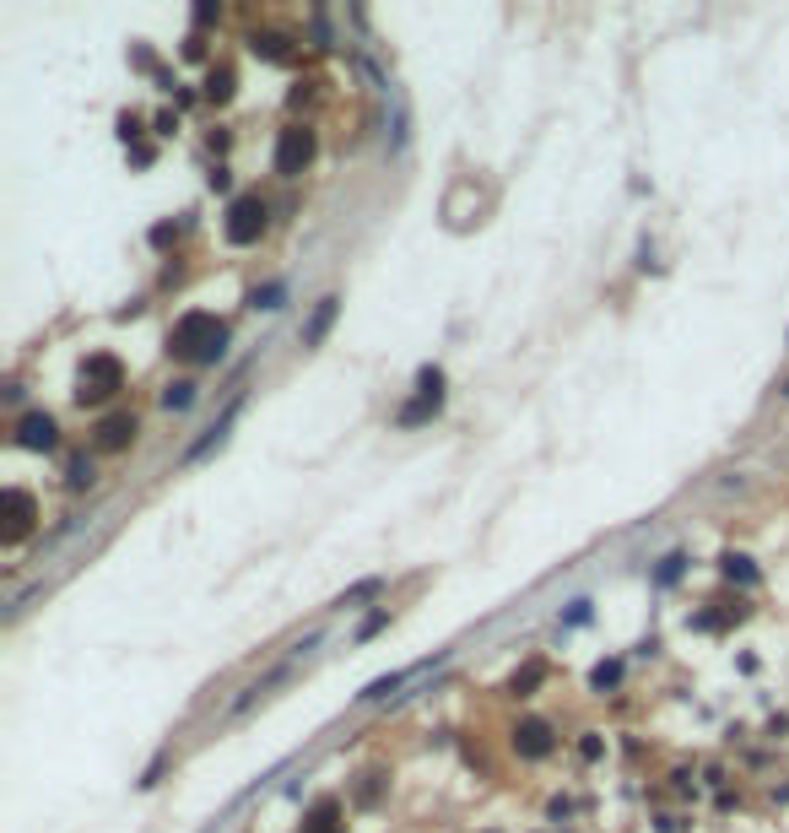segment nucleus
<instances>
[{"label":"nucleus","mask_w":789,"mask_h":833,"mask_svg":"<svg viewBox=\"0 0 789 833\" xmlns=\"http://www.w3.org/2000/svg\"><path fill=\"white\" fill-rule=\"evenodd\" d=\"M195 406V385L190 379H173V385H163V412H190Z\"/></svg>","instance_id":"obj_15"},{"label":"nucleus","mask_w":789,"mask_h":833,"mask_svg":"<svg viewBox=\"0 0 789 833\" xmlns=\"http://www.w3.org/2000/svg\"><path fill=\"white\" fill-rule=\"evenodd\" d=\"M92 482H98L92 460H87V455H76V460H71V471H65V487H71V493H82V487H92Z\"/></svg>","instance_id":"obj_16"},{"label":"nucleus","mask_w":789,"mask_h":833,"mask_svg":"<svg viewBox=\"0 0 789 833\" xmlns=\"http://www.w3.org/2000/svg\"><path fill=\"white\" fill-rule=\"evenodd\" d=\"M282 298H287L282 282H265V287H254V293H249V309H282Z\"/></svg>","instance_id":"obj_17"},{"label":"nucleus","mask_w":789,"mask_h":833,"mask_svg":"<svg viewBox=\"0 0 789 833\" xmlns=\"http://www.w3.org/2000/svg\"><path fill=\"white\" fill-rule=\"evenodd\" d=\"M438 406H444V401H433V395H417V401H406V406H400V428H417V422H427V417H433L438 412Z\"/></svg>","instance_id":"obj_14"},{"label":"nucleus","mask_w":789,"mask_h":833,"mask_svg":"<svg viewBox=\"0 0 789 833\" xmlns=\"http://www.w3.org/2000/svg\"><path fill=\"white\" fill-rule=\"evenodd\" d=\"M552 747H557L552 725H546V720H536V714L514 725V752H519V758H546V752H552Z\"/></svg>","instance_id":"obj_8"},{"label":"nucleus","mask_w":789,"mask_h":833,"mask_svg":"<svg viewBox=\"0 0 789 833\" xmlns=\"http://www.w3.org/2000/svg\"><path fill=\"white\" fill-rule=\"evenodd\" d=\"M395 687H400V677H379V682H373L368 693H363V704H373V698H390Z\"/></svg>","instance_id":"obj_23"},{"label":"nucleus","mask_w":789,"mask_h":833,"mask_svg":"<svg viewBox=\"0 0 789 833\" xmlns=\"http://www.w3.org/2000/svg\"><path fill=\"white\" fill-rule=\"evenodd\" d=\"M384 623H390V606H384V612H373V617H368V623H363V639H368V633H379Z\"/></svg>","instance_id":"obj_26"},{"label":"nucleus","mask_w":789,"mask_h":833,"mask_svg":"<svg viewBox=\"0 0 789 833\" xmlns=\"http://www.w3.org/2000/svg\"><path fill=\"white\" fill-rule=\"evenodd\" d=\"M568 623L579 628V623H590V601H573V612H568Z\"/></svg>","instance_id":"obj_27"},{"label":"nucleus","mask_w":789,"mask_h":833,"mask_svg":"<svg viewBox=\"0 0 789 833\" xmlns=\"http://www.w3.org/2000/svg\"><path fill=\"white\" fill-rule=\"evenodd\" d=\"M17 444H22V449H55V444H60V422L49 417V412L17 417Z\"/></svg>","instance_id":"obj_9"},{"label":"nucleus","mask_w":789,"mask_h":833,"mask_svg":"<svg viewBox=\"0 0 789 833\" xmlns=\"http://www.w3.org/2000/svg\"><path fill=\"white\" fill-rule=\"evenodd\" d=\"M384 590V579H363V585H352L341 595V606H352V601H368V595H379Z\"/></svg>","instance_id":"obj_21"},{"label":"nucleus","mask_w":789,"mask_h":833,"mask_svg":"<svg viewBox=\"0 0 789 833\" xmlns=\"http://www.w3.org/2000/svg\"><path fill=\"white\" fill-rule=\"evenodd\" d=\"M330 833H341V828H330Z\"/></svg>","instance_id":"obj_29"},{"label":"nucleus","mask_w":789,"mask_h":833,"mask_svg":"<svg viewBox=\"0 0 789 833\" xmlns=\"http://www.w3.org/2000/svg\"><path fill=\"white\" fill-rule=\"evenodd\" d=\"M119 390H125V363H119L114 352H92L87 363H82V374H76V401H82V406H103Z\"/></svg>","instance_id":"obj_2"},{"label":"nucleus","mask_w":789,"mask_h":833,"mask_svg":"<svg viewBox=\"0 0 789 833\" xmlns=\"http://www.w3.org/2000/svg\"><path fill=\"white\" fill-rule=\"evenodd\" d=\"M681 568H687V558H681V552H671V558L660 563V574H654V585H676V579H681Z\"/></svg>","instance_id":"obj_20"},{"label":"nucleus","mask_w":789,"mask_h":833,"mask_svg":"<svg viewBox=\"0 0 789 833\" xmlns=\"http://www.w3.org/2000/svg\"><path fill=\"white\" fill-rule=\"evenodd\" d=\"M168 352L184 357V363H217V357L227 352V325L217 320V314H206V309L179 314V325L168 330Z\"/></svg>","instance_id":"obj_1"},{"label":"nucleus","mask_w":789,"mask_h":833,"mask_svg":"<svg viewBox=\"0 0 789 833\" xmlns=\"http://www.w3.org/2000/svg\"><path fill=\"white\" fill-rule=\"evenodd\" d=\"M222 17V6H195V22H200V28H206V22H217Z\"/></svg>","instance_id":"obj_28"},{"label":"nucleus","mask_w":789,"mask_h":833,"mask_svg":"<svg viewBox=\"0 0 789 833\" xmlns=\"http://www.w3.org/2000/svg\"><path fill=\"white\" fill-rule=\"evenodd\" d=\"M719 574L735 579V585H757V568H752V558H741V552H725V558H719Z\"/></svg>","instance_id":"obj_13"},{"label":"nucleus","mask_w":789,"mask_h":833,"mask_svg":"<svg viewBox=\"0 0 789 833\" xmlns=\"http://www.w3.org/2000/svg\"><path fill=\"white\" fill-rule=\"evenodd\" d=\"M417 395H433V401H444V368H422V374H417Z\"/></svg>","instance_id":"obj_19"},{"label":"nucleus","mask_w":789,"mask_h":833,"mask_svg":"<svg viewBox=\"0 0 789 833\" xmlns=\"http://www.w3.org/2000/svg\"><path fill=\"white\" fill-rule=\"evenodd\" d=\"M622 682V660H600V666L590 671V687L595 693H606V687H617Z\"/></svg>","instance_id":"obj_18"},{"label":"nucleus","mask_w":789,"mask_h":833,"mask_svg":"<svg viewBox=\"0 0 789 833\" xmlns=\"http://www.w3.org/2000/svg\"><path fill=\"white\" fill-rule=\"evenodd\" d=\"M136 433H141L136 412H114V417H103V422H98L92 444H98L103 455H119V449H130V444H136Z\"/></svg>","instance_id":"obj_6"},{"label":"nucleus","mask_w":789,"mask_h":833,"mask_svg":"<svg viewBox=\"0 0 789 833\" xmlns=\"http://www.w3.org/2000/svg\"><path fill=\"white\" fill-rule=\"evenodd\" d=\"M336 314H341V298H319L314 314H309V325H303V347H319V341H325V330L336 325Z\"/></svg>","instance_id":"obj_10"},{"label":"nucleus","mask_w":789,"mask_h":833,"mask_svg":"<svg viewBox=\"0 0 789 833\" xmlns=\"http://www.w3.org/2000/svg\"><path fill=\"white\" fill-rule=\"evenodd\" d=\"M233 87H238L233 65H211V71H206V98L211 103H227V98H233Z\"/></svg>","instance_id":"obj_12"},{"label":"nucleus","mask_w":789,"mask_h":833,"mask_svg":"<svg viewBox=\"0 0 789 833\" xmlns=\"http://www.w3.org/2000/svg\"><path fill=\"white\" fill-rule=\"evenodd\" d=\"M579 752H584V758H590V763H595V758H600V752H606V747H600V736L590 731V736H584V742H579Z\"/></svg>","instance_id":"obj_25"},{"label":"nucleus","mask_w":789,"mask_h":833,"mask_svg":"<svg viewBox=\"0 0 789 833\" xmlns=\"http://www.w3.org/2000/svg\"><path fill=\"white\" fill-rule=\"evenodd\" d=\"M249 55L265 60V65H292L298 60V44H292L287 33H276V28H254L249 33Z\"/></svg>","instance_id":"obj_7"},{"label":"nucleus","mask_w":789,"mask_h":833,"mask_svg":"<svg viewBox=\"0 0 789 833\" xmlns=\"http://www.w3.org/2000/svg\"><path fill=\"white\" fill-rule=\"evenodd\" d=\"M541 682H546V660H525V666L514 671V682H508V693H514V698H530Z\"/></svg>","instance_id":"obj_11"},{"label":"nucleus","mask_w":789,"mask_h":833,"mask_svg":"<svg viewBox=\"0 0 789 833\" xmlns=\"http://www.w3.org/2000/svg\"><path fill=\"white\" fill-rule=\"evenodd\" d=\"M265 222H271V206L260 201V195H238L233 206H227V222H222V233H227V244H260V233H265Z\"/></svg>","instance_id":"obj_3"},{"label":"nucleus","mask_w":789,"mask_h":833,"mask_svg":"<svg viewBox=\"0 0 789 833\" xmlns=\"http://www.w3.org/2000/svg\"><path fill=\"white\" fill-rule=\"evenodd\" d=\"M119 141H141V114H119Z\"/></svg>","instance_id":"obj_22"},{"label":"nucleus","mask_w":789,"mask_h":833,"mask_svg":"<svg viewBox=\"0 0 789 833\" xmlns=\"http://www.w3.org/2000/svg\"><path fill=\"white\" fill-rule=\"evenodd\" d=\"M173 238H179V228H173V222H157V228H152V244H157V249H168Z\"/></svg>","instance_id":"obj_24"},{"label":"nucleus","mask_w":789,"mask_h":833,"mask_svg":"<svg viewBox=\"0 0 789 833\" xmlns=\"http://www.w3.org/2000/svg\"><path fill=\"white\" fill-rule=\"evenodd\" d=\"M0 541H6V547H17L22 536L33 531V520H38V504H33V493H22V487H6V493H0Z\"/></svg>","instance_id":"obj_5"},{"label":"nucleus","mask_w":789,"mask_h":833,"mask_svg":"<svg viewBox=\"0 0 789 833\" xmlns=\"http://www.w3.org/2000/svg\"><path fill=\"white\" fill-rule=\"evenodd\" d=\"M314 152H319L314 125H287L282 136H276V174H282V179H298L303 168L314 163Z\"/></svg>","instance_id":"obj_4"}]
</instances>
